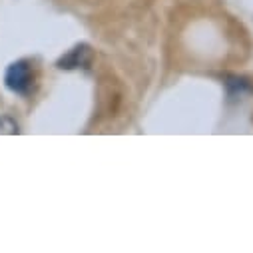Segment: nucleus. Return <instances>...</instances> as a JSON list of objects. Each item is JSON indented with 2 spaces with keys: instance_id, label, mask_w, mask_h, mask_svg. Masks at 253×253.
<instances>
[{
  "instance_id": "nucleus-3",
  "label": "nucleus",
  "mask_w": 253,
  "mask_h": 253,
  "mask_svg": "<svg viewBox=\"0 0 253 253\" xmlns=\"http://www.w3.org/2000/svg\"><path fill=\"white\" fill-rule=\"evenodd\" d=\"M18 132H20L18 122H16L12 116H8V114H0V134H10V136H14V134H18Z\"/></svg>"
},
{
  "instance_id": "nucleus-2",
  "label": "nucleus",
  "mask_w": 253,
  "mask_h": 253,
  "mask_svg": "<svg viewBox=\"0 0 253 253\" xmlns=\"http://www.w3.org/2000/svg\"><path fill=\"white\" fill-rule=\"evenodd\" d=\"M92 48L88 44H76L72 50H68L64 56L58 60L60 70H78V68H88L92 62Z\"/></svg>"
},
{
  "instance_id": "nucleus-1",
  "label": "nucleus",
  "mask_w": 253,
  "mask_h": 253,
  "mask_svg": "<svg viewBox=\"0 0 253 253\" xmlns=\"http://www.w3.org/2000/svg\"><path fill=\"white\" fill-rule=\"evenodd\" d=\"M34 84V70L28 60H16L4 72V86L18 96H28Z\"/></svg>"
}]
</instances>
